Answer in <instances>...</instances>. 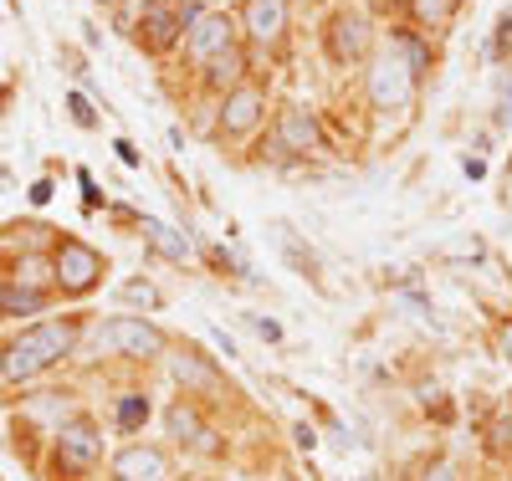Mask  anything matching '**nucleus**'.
<instances>
[{
  "label": "nucleus",
  "instance_id": "nucleus-20",
  "mask_svg": "<svg viewBox=\"0 0 512 481\" xmlns=\"http://www.w3.org/2000/svg\"><path fill=\"white\" fill-rule=\"evenodd\" d=\"M400 52H405V67L420 77V72H425V47H420L415 36H400Z\"/></svg>",
  "mask_w": 512,
  "mask_h": 481
},
{
  "label": "nucleus",
  "instance_id": "nucleus-13",
  "mask_svg": "<svg viewBox=\"0 0 512 481\" xmlns=\"http://www.w3.org/2000/svg\"><path fill=\"white\" fill-rule=\"evenodd\" d=\"M41 297L36 287H21V282H0V318H21V313H41Z\"/></svg>",
  "mask_w": 512,
  "mask_h": 481
},
{
  "label": "nucleus",
  "instance_id": "nucleus-24",
  "mask_svg": "<svg viewBox=\"0 0 512 481\" xmlns=\"http://www.w3.org/2000/svg\"><path fill=\"white\" fill-rule=\"evenodd\" d=\"M251 328H256V333H262L267 343H277V338H282V328H277L272 318H251Z\"/></svg>",
  "mask_w": 512,
  "mask_h": 481
},
{
  "label": "nucleus",
  "instance_id": "nucleus-17",
  "mask_svg": "<svg viewBox=\"0 0 512 481\" xmlns=\"http://www.w3.org/2000/svg\"><path fill=\"white\" fill-rule=\"evenodd\" d=\"M241 72H246V57L231 47V52H221L216 62L205 67V77H210V87H231V82H241Z\"/></svg>",
  "mask_w": 512,
  "mask_h": 481
},
{
  "label": "nucleus",
  "instance_id": "nucleus-3",
  "mask_svg": "<svg viewBox=\"0 0 512 481\" xmlns=\"http://www.w3.org/2000/svg\"><path fill=\"white\" fill-rule=\"evenodd\" d=\"M52 272H57V287L62 292H88L103 277V256L93 246H82V241H62L57 256H52Z\"/></svg>",
  "mask_w": 512,
  "mask_h": 481
},
{
  "label": "nucleus",
  "instance_id": "nucleus-4",
  "mask_svg": "<svg viewBox=\"0 0 512 481\" xmlns=\"http://www.w3.org/2000/svg\"><path fill=\"white\" fill-rule=\"evenodd\" d=\"M98 456H103V435H98L93 420L77 415V420H67V425L57 430V466H62V471H93Z\"/></svg>",
  "mask_w": 512,
  "mask_h": 481
},
{
  "label": "nucleus",
  "instance_id": "nucleus-19",
  "mask_svg": "<svg viewBox=\"0 0 512 481\" xmlns=\"http://www.w3.org/2000/svg\"><path fill=\"white\" fill-rule=\"evenodd\" d=\"M410 6H415V16H420L425 26H441V21L461 6V0H410Z\"/></svg>",
  "mask_w": 512,
  "mask_h": 481
},
{
  "label": "nucleus",
  "instance_id": "nucleus-10",
  "mask_svg": "<svg viewBox=\"0 0 512 481\" xmlns=\"http://www.w3.org/2000/svg\"><path fill=\"white\" fill-rule=\"evenodd\" d=\"M113 471H118V481H164L169 476V461L154 446H128V451H118Z\"/></svg>",
  "mask_w": 512,
  "mask_h": 481
},
{
  "label": "nucleus",
  "instance_id": "nucleus-22",
  "mask_svg": "<svg viewBox=\"0 0 512 481\" xmlns=\"http://www.w3.org/2000/svg\"><path fill=\"white\" fill-rule=\"evenodd\" d=\"M67 108H72V118H77L82 128H93V123H98V118H93V108H88V98H82V93H72V103H67Z\"/></svg>",
  "mask_w": 512,
  "mask_h": 481
},
{
  "label": "nucleus",
  "instance_id": "nucleus-6",
  "mask_svg": "<svg viewBox=\"0 0 512 481\" xmlns=\"http://www.w3.org/2000/svg\"><path fill=\"white\" fill-rule=\"evenodd\" d=\"M236 47V26H231V16H195L190 21V31H185V52L195 57V62H216L221 52H231Z\"/></svg>",
  "mask_w": 512,
  "mask_h": 481
},
{
  "label": "nucleus",
  "instance_id": "nucleus-1",
  "mask_svg": "<svg viewBox=\"0 0 512 481\" xmlns=\"http://www.w3.org/2000/svg\"><path fill=\"white\" fill-rule=\"evenodd\" d=\"M77 338V323H36L26 328L16 343H6V354H0V374L6 379H36L47 374Z\"/></svg>",
  "mask_w": 512,
  "mask_h": 481
},
{
  "label": "nucleus",
  "instance_id": "nucleus-25",
  "mask_svg": "<svg viewBox=\"0 0 512 481\" xmlns=\"http://www.w3.org/2000/svg\"><path fill=\"white\" fill-rule=\"evenodd\" d=\"M425 481H456V471H451V466H446V461H436V466H431V471H425Z\"/></svg>",
  "mask_w": 512,
  "mask_h": 481
},
{
  "label": "nucleus",
  "instance_id": "nucleus-14",
  "mask_svg": "<svg viewBox=\"0 0 512 481\" xmlns=\"http://www.w3.org/2000/svg\"><path fill=\"white\" fill-rule=\"evenodd\" d=\"M175 379H180V384H190V389H210V395L221 389V374L210 369L200 354H180V359H175Z\"/></svg>",
  "mask_w": 512,
  "mask_h": 481
},
{
  "label": "nucleus",
  "instance_id": "nucleus-16",
  "mask_svg": "<svg viewBox=\"0 0 512 481\" xmlns=\"http://www.w3.org/2000/svg\"><path fill=\"white\" fill-rule=\"evenodd\" d=\"M144 236H149V246H154L159 256H169V261H185V256H190V241H185L180 231H169L164 221H144Z\"/></svg>",
  "mask_w": 512,
  "mask_h": 481
},
{
  "label": "nucleus",
  "instance_id": "nucleus-11",
  "mask_svg": "<svg viewBox=\"0 0 512 481\" xmlns=\"http://www.w3.org/2000/svg\"><path fill=\"white\" fill-rule=\"evenodd\" d=\"M277 139H282V149H292V154H308V149L323 144L318 118H313L308 108H287V113L277 118Z\"/></svg>",
  "mask_w": 512,
  "mask_h": 481
},
{
  "label": "nucleus",
  "instance_id": "nucleus-26",
  "mask_svg": "<svg viewBox=\"0 0 512 481\" xmlns=\"http://www.w3.org/2000/svg\"><path fill=\"white\" fill-rule=\"evenodd\" d=\"M82 195H88V205H103V195H98V185L88 180V174H82Z\"/></svg>",
  "mask_w": 512,
  "mask_h": 481
},
{
  "label": "nucleus",
  "instance_id": "nucleus-5",
  "mask_svg": "<svg viewBox=\"0 0 512 481\" xmlns=\"http://www.w3.org/2000/svg\"><path fill=\"white\" fill-rule=\"evenodd\" d=\"M410 93H415V72L405 62H395V57L374 62V72H369V103L379 113H400L410 103Z\"/></svg>",
  "mask_w": 512,
  "mask_h": 481
},
{
  "label": "nucleus",
  "instance_id": "nucleus-2",
  "mask_svg": "<svg viewBox=\"0 0 512 481\" xmlns=\"http://www.w3.org/2000/svg\"><path fill=\"white\" fill-rule=\"evenodd\" d=\"M98 348H108V354H128V359H154L164 348V333L144 318H113L98 328Z\"/></svg>",
  "mask_w": 512,
  "mask_h": 481
},
{
  "label": "nucleus",
  "instance_id": "nucleus-8",
  "mask_svg": "<svg viewBox=\"0 0 512 481\" xmlns=\"http://www.w3.org/2000/svg\"><path fill=\"white\" fill-rule=\"evenodd\" d=\"M180 31H185V16L180 11H169V6H144V16H139V41L149 52H169L180 41Z\"/></svg>",
  "mask_w": 512,
  "mask_h": 481
},
{
  "label": "nucleus",
  "instance_id": "nucleus-9",
  "mask_svg": "<svg viewBox=\"0 0 512 481\" xmlns=\"http://www.w3.org/2000/svg\"><path fill=\"white\" fill-rule=\"evenodd\" d=\"M246 36L262 41V47H272V41L282 36L287 26V0H246Z\"/></svg>",
  "mask_w": 512,
  "mask_h": 481
},
{
  "label": "nucleus",
  "instance_id": "nucleus-12",
  "mask_svg": "<svg viewBox=\"0 0 512 481\" xmlns=\"http://www.w3.org/2000/svg\"><path fill=\"white\" fill-rule=\"evenodd\" d=\"M262 108H267V98L256 93V87H236V93L226 98V113H221L226 134H246V128H256L262 123Z\"/></svg>",
  "mask_w": 512,
  "mask_h": 481
},
{
  "label": "nucleus",
  "instance_id": "nucleus-27",
  "mask_svg": "<svg viewBox=\"0 0 512 481\" xmlns=\"http://www.w3.org/2000/svg\"><path fill=\"white\" fill-rule=\"evenodd\" d=\"M502 354H507V359H512V323H507V328H502Z\"/></svg>",
  "mask_w": 512,
  "mask_h": 481
},
{
  "label": "nucleus",
  "instance_id": "nucleus-21",
  "mask_svg": "<svg viewBox=\"0 0 512 481\" xmlns=\"http://www.w3.org/2000/svg\"><path fill=\"white\" fill-rule=\"evenodd\" d=\"M123 302H139V308H154L159 292H154L149 282H128V287H123Z\"/></svg>",
  "mask_w": 512,
  "mask_h": 481
},
{
  "label": "nucleus",
  "instance_id": "nucleus-18",
  "mask_svg": "<svg viewBox=\"0 0 512 481\" xmlns=\"http://www.w3.org/2000/svg\"><path fill=\"white\" fill-rule=\"evenodd\" d=\"M144 420H149V400H144V395H123V400H118V425H123V430H139Z\"/></svg>",
  "mask_w": 512,
  "mask_h": 481
},
{
  "label": "nucleus",
  "instance_id": "nucleus-15",
  "mask_svg": "<svg viewBox=\"0 0 512 481\" xmlns=\"http://www.w3.org/2000/svg\"><path fill=\"white\" fill-rule=\"evenodd\" d=\"M169 435H175V441H190V446L200 451V441H205V425H200V410L180 400L175 410H169Z\"/></svg>",
  "mask_w": 512,
  "mask_h": 481
},
{
  "label": "nucleus",
  "instance_id": "nucleus-7",
  "mask_svg": "<svg viewBox=\"0 0 512 481\" xmlns=\"http://www.w3.org/2000/svg\"><path fill=\"white\" fill-rule=\"evenodd\" d=\"M364 52H369V21L354 11L333 16L328 21V57L349 67V62H364Z\"/></svg>",
  "mask_w": 512,
  "mask_h": 481
},
{
  "label": "nucleus",
  "instance_id": "nucleus-23",
  "mask_svg": "<svg viewBox=\"0 0 512 481\" xmlns=\"http://www.w3.org/2000/svg\"><path fill=\"white\" fill-rule=\"evenodd\" d=\"M159 6H169V11H180V16H185V26H190V21L200 16V0H159Z\"/></svg>",
  "mask_w": 512,
  "mask_h": 481
}]
</instances>
